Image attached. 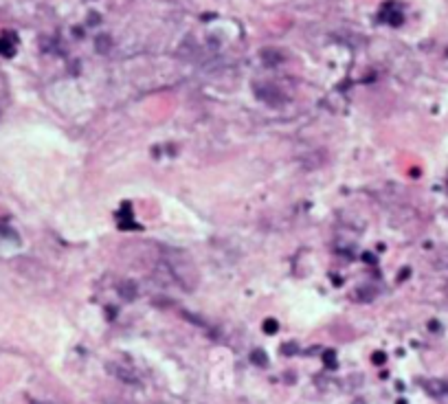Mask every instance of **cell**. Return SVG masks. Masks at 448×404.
<instances>
[{"label": "cell", "mask_w": 448, "mask_h": 404, "mask_svg": "<svg viewBox=\"0 0 448 404\" xmlns=\"http://www.w3.org/2000/svg\"><path fill=\"white\" fill-rule=\"evenodd\" d=\"M277 329H279V323L275 319H266V321H264V332H266V334H277Z\"/></svg>", "instance_id": "6"}, {"label": "cell", "mask_w": 448, "mask_h": 404, "mask_svg": "<svg viewBox=\"0 0 448 404\" xmlns=\"http://www.w3.org/2000/svg\"><path fill=\"white\" fill-rule=\"evenodd\" d=\"M323 361H325L327 365H336V361H334V351H325V356H323Z\"/></svg>", "instance_id": "8"}, {"label": "cell", "mask_w": 448, "mask_h": 404, "mask_svg": "<svg viewBox=\"0 0 448 404\" xmlns=\"http://www.w3.org/2000/svg\"><path fill=\"white\" fill-rule=\"evenodd\" d=\"M114 373H116V376H119L121 380H128V383H136V378H134V376H128V371L123 369V367H116Z\"/></svg>", "instance_id": "7"}, {"label": "cell", "mask_w": 448, "mask_h": 404, "mask_svg": "<svg viewBox=\"0 0 448 404\" xmlns=\"http://www.w3.org/2000/svg\"><path fill=\"white\" fill-rule=\"evenodd\" d=\"M136 295H138V288H136L134 281H123V283H119V297H121L123 301H134Z\"/></svg>", "instance_id": "3"}, {"label": "cell", "mask_w": 448, "mask_h": 404, "mask_svg": "<svg viewBox=\"0 0 448 404\" xmlns=\"http://www.w3.org/2000/svg\"><path fill=\"white\" fill-rule=\"evenodd\" d=\"M33 404H38V402H33Z\"/></svg>", "instance_id": "11"}, {"label": "cell", "mask_w": 448, "mask_h": 404, "mask_svg": "<svg viewBox=\"0 0 448 404\" xmlns=\"http://www.w3.org/2000/svg\"><path fill=\"white\" fill-rule=\"evenodd\" d=\"M251 361H253L255 365H262V367H266V365H268V358H266V354H264L262 349L253 351V354H251Z\"/></svg>", "instance_id": "5"}, {"label": "cell", "mask_w": 448, "mask_h": 404, "mask_svg": "<svg viewBox=\"0 0 448 404\" xmlns=\"http://www.w3.org/2000/svg\"><path fill=\"white\" fill-rule=\"evenodd\" d=\"M165 268L185 290H194L198 286L200 275H198V268H196L194 259L185 251H178V248L165 251Z\"/></svg>", "instance_id": "1"}, {"label": "cell", "mask_w": 448, "mask_h": 404, "mask_svg": "<svg viewBox=\"0 0 448 404\" xmlns=\"http://www.w3.org/2000/svg\"><path fill=\"white\" fill-rule=\"evenodd\" d=\"M13 53H16V40H13L11 35H5V38H0V55L11 57Z\"/></svg>", "instance_id": "4"}, {"label": "cell", "mask_w": 448, "mask_h": 404, "mask_svg": "<svg viewBox=\"0 0 448 404\" xmlns=\"http://www.w3.org/2000/svg\"><path fill=\"white\" fill-rule=\"evenodd\" d=\"M398 404H407V402H405V400H400V402H398Z\"/></svg>", "instance_id": "10"}, {"label": "cell", "mask_w": 448, "mask_h": 404, "mask_svg": "<svg viewBox=\"0 0 448 404\" xmlns=\"http://www.w3.org/2000/svg\"><path fill=\"white\" fill-rule=\"evenodd\" d=\"M371 361L376 363V365H380V363H385V361H387V356H385V354H380V351H378V354H373Z\"/></svg>", "instance_id": "9"}, {"label": "cell", "mask_w": 448, "mask_h": 404, "mask_svg": "<svg viewBox=\"0 0 448 404\" xmlns=\"http://www.w3.org/2000/svg\"><path fill=\"white\" fill-rule=\"evenodd\" d=\"M380 20L387 22V25H391V27H400L405 16H402L400 7L395 3H385L383 9H380Z\"/></svg>", "instance_id": "2"}]
</instances>
